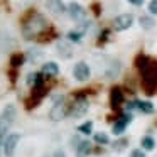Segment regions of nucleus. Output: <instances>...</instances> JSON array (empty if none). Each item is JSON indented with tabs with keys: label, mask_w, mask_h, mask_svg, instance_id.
I'll return each mask as SVG.
<instances>
[{
	"label": "nucleus",
	"mask_w": 157,
	"mask_h": 157,
	"mask_svg": "<svg viewBox=\"0 0 157 157\" xmlns=\"http://www.w3.org/2000/svg\"><path fill=\"white\" fill-rule=\"evenodd\" d=\"M48 27H49V24H48L44 15L37 14V12H32V14L24 21V24H22V36H24V39H27V41H32V39H36L37 36L44 34V32L48 31Z\"/></svg>",
	"instance_id": "nucleus-1"
},
{
	"label": "nucleus",
	"mask_w": 157,
	"mask_h": 157,
	"mask_svg": "<svg viewBox=\"0 0 157 157\" xmlns=\"http://www.w3.org/2000/svg\"><path fill=\"white\" fill-rule=\"evenodd\" d=\"M15 120V106L14 105H7L0 115V142H4L5 133L9 132L10 125L14 123Z\"/></svg>",
	"instance_id": "nucleus-2"
},
{
	"label": "nucleus",
	"mask_w": 157,
	"mask_h": 157,
	"mask_svg": "<svg viewBox=\"0 0 157 157\" xmlns=\"http://www.w3.org/2000/svg\"><path fill=\"white\" fill-rule=\"evenodd\" d=\"M90 108V101L88 98H86L85 95H78L75 98V101H73L71 108H69V115L73 117V118H79V117H83L86 112H88Z\"/></svg>",
	"instance_id": "nucleus-3"
},
{
	"label": "nucleus",
	"mask_w": 157,
	"mask_h": 157,
	"mask_svg": "<svg viewBox=\"0 0 157 157\" xmlns=\"http://www.w3.org/2000/svg\"><path fill=\"white\" fill-rule=\"evenodd\" d=\"M68 112L69 110L66 108V105H64V96H56L54 105H52L51 112H49V118H51L52 122H59V120H63L68 115Z\"/></svg>",
	"instance_id": "nucleus-4"
},
{
	"label": "nucleus",
	"mask_w": 157,
	"mask_h": 157,
	"mask_svg": "<svg viewBox=\"0 0 157 157\" xmlns=\"http://www.w3.org/2000/svg\"><path fill=\"white\" fill-rule=\"evenodd\" d=\"M133 25V15L132 14H120L113 19V29L118 32L127 31Z\"/></svg>",
	"instance_id": "nucleus-5"
},
{
	"label": "nucleus",
	"mask_w": 157,
	"mask_h": 157,
	"mask_svg": "<svg viewBox=\"0 0 157 157\" xmlns=\"http://www.w3.org/2000/svg\"><path fill=\"white\" fill-rule=\"evenodd\" d=\"M21 140V135L19 133H9L7 137L4 139V154L5 157H12L15 154V149H17V144Z\"/></svg>",
	"instance_id": "nucleus-6"
},
{
	"label": "nucleus",
	"mask_w": 157,
	"mask_h": 157,
	"mask_svg": "<svg viewBox=\"0 0 157 157\" xmlns=\"http://www.w3.org/2000/svg\"><path fill=\"white\" fill-rule=\"evenodd\" d=\"M90 75H91V71H90V66L86 64L85 61L76 63L75 68H73V76H75L76 81H86V79L90 78Z\"/></svg>",
	"instance_id": "nucleus-7"
},
{
	"label": "nucleus",
	"mask_w": 157,
	"mask_h": 157,
	"mask_svg": "<svg viewBox=\"0 0 157 157\" xmlns=\"http://www.w3.org/2000/svg\"><path fill=\"white\" fill-rule=\"evenodd\" d=\"M68 14L75 22H81L86 19V10L79 4H76V2H71V4L68 5Z\"/></svg>",
	"instance_id": "nucleus-8"
},
{
	"label": "nucleus",
	"mask_w": 157,
	"mask_h": 157,
	"mask_svg": "<svg viewBox=\"0 0 157 157\" xmlns=\"http://www.w3.org/2000/svg\"><path fill=\"white\" fill-rule=\"evenodd\" d=\"M132 122V113H123L122 117H118V120L115 122V125H113V133L115 135H122L123 132L127 130V127H128V123Z\"/></svg>",
	"instance_id": "nucleus-9"
},
{
	"label": "nucleus",
	"mask_w": 157,
	"mask_h": 157,
	"mask_svg": "<svg viewBox=\"0 0 157 157\" xmlns=\"http://www.w3.org/2000/svg\"><path fill=\"white\" fill-rule=\"evenodd\" d=\"M123 100H125V96H123V91L120 88H112V91H110V106H112L113 110L120 108L123 103Z\"/></svg>",
	"instance_id": "nucleus-10"
},
{
	"label": "nucleus",
	"mask_w": 157,
	"mask_h": 157,
	"mask_svg": "<svg viewBox=\"0 0 157 157\" xmlns=\"http://www.w3.org/2000/svg\"><path fill=\"white\" fill-rule=\"evenodd\" d=\"M46 7H48V10L54 15H63L64 12H68L66 5L63 4L61 0H48V2H46Z\"/></svg>",
	"instance_id": "nucleus-11"
},
{
	"label": "nucleus",
	"mask_w": 157,
	"mask_h": 157,
	"mask_svg": "<svg viewBox=\"0 0 157 157\" xmlns=\"http://www.w3.org/2000/svg\"><path fill=\"white\" fill-rule=\"evenodd\" d=\"M41 73H42L44 76H49V78H54V76H58V75H59V66H58V63H52V61L44 63V64H42V68H41Z\"/></svg>",
	"instance_id": "nucleus-12"
},
{
	"label": "nucleus",
	"mask_w": 157,
	"mask_h": 157,
	"mask_svg": "<svg viewBox=\"0 0 157 157\" xmlns=\"http://www.w3.org/2000/svg\"><path fill=\"white\" fill-rule=\"evenodd\" d=\"M150 64H152V63H150L149 56H145V54H139L135 58V66H137V69H139L140 75H144V73L150 68Z\"/></svg>",
	"instance_id": "nucleus-13"
},
{
	"label": "nucleus",
	"mask_w": 157,
	"mask_h": 157,
	"mask_svg": "<svg viewBox=\"0 0 157 157\" xmlns=\"http://www.w3.org/2000/svg\"><path fill=\"white\" fill-rule=\"evenodd\" d=\"M58 52H59V56H63L64 59H69L73 56L71 44H69V42H64V41L58 42Z\"/></svg>",
	"instance_id": "nucleus-14"
},
{
	"label": "nucleus",
	"mask_w": 157,
	"mask_h": 157,
	"mask_svg": "<svg viewBox=\"0 0 157 157\" xmlns=\"http://www.w3.org/2000/svg\"><path fill=\"white\" fill-rule=\"evenodd\" d=\"M90 152H91V144L88 140H81L76 147V157H86Z\"/></svg>",
	"instance_id": "nucleus-15"
},
{
	"label": "nucleus",
	"mask_w": 157,
	"mask_h": 157,
	"mask_svg": "<svg viewBox=\"0 0 157 157\" xmlns=\"http://www.w3.org/2000/svg\"><path fill=\"white\" fill-rule=\"evenodd\" d=\"M139 24L144 31H150V29L155 27V21H154V17H150V15H140Z\"/></svg>",
	"instance_id": "nucleus-16"
},
{
	"label": "nucleus",
	"mask_w": 157,
	"mask_h": 157,
	"mask_svg": "<svg viewBox=\"0 0 157 157\" xmlns=\"http://www.w3.org/2000/svg\"><path fill=\"white\" fill-rule=\"evenodd\" d=\"M83 36H85V32L83 31H79V29H75V31H69L68 32V41L69 42H81V39H83Z\"/></svg>",
	"instance_id": "nucleus-17"
},
{
	"label": "nucleus",
	"mask_w": 157,
	"mask_h": 157,
	"mask_svg": "<svg viewBox=\"0 0 157 157\" xmlns=\"http://www.w3.org/2000/svg\"><path fill=\"white\" fill-rule=\"evenodd\" d=\"M137 110L142 113H154V105L150 101H139L137 100Z\"/></svg>",
	"instance_id": "nucleus-18"
},
{
	"label": "nucleus",
	"mask_w": 157,
	"mask_h": 157,
	"mask_svg": "<svg viewBox=\"0 0 157 157\" xmlns=\"http://www.w3.org/2000/svg\"><path fill=\"white\" fill-rule=\"evenodd\" d=\"M118 71H120V63L118 61H113L112 64H110V68L105 71V76H106V78H115V76L118 75Z\"/></svg>",
	"instance_id": "nucleus-19"
},
{
	"label": "nucleus",
	"mask_w": 157,
	"mask_h": 157,
	"mask_svg": "<svg viewBox=\"0 0 157 157\" xmlns=\"http://www.w3.org/2000/svg\"><path fill=\"white\" fill-rule=\"evenodd\" d=\"M24 63H25V56L21 54V52H17V54H14L10 58V66L12 68H21Z\"/></svg>",
	"instance_id": "nucleus-20"
},
{
	"label": "nucleus",
	"mask_w": 157,
	"mask_h": 157,
	"mask_svg": "<svg viewBox=\"0 0 157 157\" xmlns=\"http://www.w3.org/2000/svg\"><path fill=\"white\" fill-rule=\"evenodd\" d=\"M142 149L144 150H154L155 149V140L152 139L150 135H145V137H142Z\"/></svg>",
	"instance_id": "nucleus-21"
},
{
	"label": "nucleus",
	"mask_w": 157,
	"mask_h": 157,
	"mask_svg": "<svg viewBox=\"0 0 157 157\" xmlns=\"http://www.w3.org/2000/svg\"><path fill=\"white\" fill-rule=\"evenodd\" d=\"M95 142L98 144V145H106V144H110V139H108V135L106 133H103V132H100V133H95Z\"/></svg>",
	"instance_id": "nucleus-22"
},
{
	"label": "nucleus",
	"mask_w": 157,
	"mask_h": 157,
	"mask_svg": "<svg viewBox=\"0 0 157 157\" xmlns=\"http://www.w3.org/2000/svg\"><path fill=\"white\" fill-rule=\"evenodd\" d=\"M78 130H79V133H83V135H90V133H91V130H93V122L81 123V125L78 127Z\"/></svg>",
	"instance_id": "nucleus-23"
},
{
	"label": "nucleus",
	"mask_w": 157,
	"mask_h": 157,
	"mask_svg": "<svg viewBox=\"0 0 157 157\" xmlns=\"http://www.w3.org/2000/svg\"><path fill=\"white\" fill-rule=\"evenodd\" d=\"M127 144H128V140H127V139H120V140H117V142H115L113 149H115V150H123L127 147Z\"/></svg>",
	"instance_id": "nucleus-24"
},
{
	"label": "nucleus",
	"mask_w": 157,
	"mask_h": 157,
	"mask_svg": "<svg viewBox=\"0 0 157 157\" xmlns=\"http://www.w3.org/2000/svg\"><path fill=\"white\" fill-rule=\"evenodd\" d=\"M108 36H110V31H108V29H103V31L100 32V36H98V42H100V44L105 42L106 39H108Z\"/></svg>",
	"instance_id": "nucleus-25"
},
{
	"label": "nucleus",
	"mask_w": 157,
	"mask_h": 157,
	"mask_svg": "<svg viewBox=\"0 0 157 157\" xmlns=\"http://www.w3.org/2000/svg\"><path fill=\"white\" fill-rule=\"evenodd\" d=\"M149 14L150 15H157V0L149 2Z\"/></svg>",
	"instance_id": "nucleus-26"
},
{
	"label": "nucleus",
	"mask_w": 157,
	"mask_h": 157,
	"mask_svg": "<svg viewBox=\"0 0 157 157\" xmlns=\"http://www.w3.org/2000/svg\"><path fill=\"white\" fill-rule=\"evenodd\" d=\"M130 157H145V152H144V149H133L130 152Z\"/></svg>",
	"instance_id": "nucleus-27"
},
{
	"label": "nucleus",
	"mask_w": 157,
	"mask_h": 157,
	"mask_svg": "<svg viewBox=\"0 0 157 157\" xmlns=\"http://www.w3.org/2000/svg\"><path fill=\"white\" fill-rule=\"evenodd\" d=\"M36 76H37V73H31V75H27V85H34L36 81Z\"/></svg>",
	"instance_id": "nucleus-28"
},
{
	"label": "nucleus",
	"mask_w": 157,
	"mask_h": 157,
	"mask_svg": "<svg viewBox=\"0 0 157 157\" xmlns=\"http://www.w3.org/2000/svg\"><path fill=\"white\" fill-rule=\"evenodd\" d=\"M130 5H133V7H142L144 5V0H127Z\"/></svg>",
	"instance_id": "nucleus-29"
},
{
	"label": "nucleus",
	"mask_w": 157,
	"mask_h": 157,
	"mask_svg": "<svg viewBox=\"0 0 157 157\" xmlns=\"http://www.w3.org/2000/svg\"><path fill=\"white\" fill-rule=\"evenodd\" d=\"M52 157H66V154L63 152V150H56L54 155H52Z\"/></svg>",
	"instance_id": "nucleus-30"
}]
</instances>
